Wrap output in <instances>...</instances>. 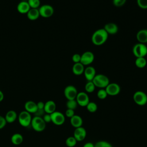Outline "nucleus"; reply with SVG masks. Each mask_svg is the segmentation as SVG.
Masks as SVG:
<instances>
[{
	"label": "nucleus",
	"mask_w": 147,
	"mask_h": 147,
	"mask_svg": "<svg viewBox=\"0 0 147 147\" xmlns=\"http://www.w3.org/2000/svg\"><path fill=\"white\" fill-rule=\"evenodd\" d=\"M108 33L103 29H99L95 30L91 37V41L93 44L100 46L106 42L108 38Z\"/></svg>",
	"instance_id": "1"
},
{
	"label": "nucleus",
	"mask_w": 147,
	"mask_h": 147,
	"mask_svg": "<svg viewBox=\"0 0 147 147\" xmlns=\"http://www.w3.org/2000/svg\"><path fill=\"white\" fill-rule=\"evenodd\" d=\"M136 38L140 43L145 44L147 42V29L140 30L137 34Z\"/></svg>",
	"instance_id": "20"
},
{
	"label": "nucleus",
	"mask_w": 147,
	"mask_h": 147,
	"mask_svg": "<svg viewBox=\"0 0 147 147\" xmlns=\"http://www.w3.org/2000/svg\"><path fill=\"white\" fill-rule=\"evenodd\" d=\"M126 2V0H113V5L116 7L122 6Z\"/></svg>",
	"instance_id": "34"
},
{
	"label": "nucleus",
	"mask_w": 147,
	"mask_h": 147,
	"mask_svg": "<svg viewBox=\"0 0 147 147\" xmlns=\"http://www.w3.org/2000/svg\"><path fill=\"white\" fill-rule=\"evenodd\" d=\"M83 74L85 78L88 82L92 81L96 75L95 68L92 66H87L85 68Z\"/></svg>",
	"instance_id": "14"
},
{
	"label": "nucleus",
	"mask_w": 147,
	"mask_h": 147,
	"mask_svg": "<svg viewBox=\"0 0 147 147\" xmlns=\"http://www.w3.org/2000/svg\"><path fill=\"white\" fill-rule=\"evenodd\" d=\"M56 105L53 100H48L45 103L44 110L47 114H52L56 111Z\"/></svg>",
	"instance_id": "15"
},
{
	"label": "nucleus",
	"mask_w": 147,
	"mask_h": 147,
	"mask_svg": "<svg viewBox=\"0 0 147 147\" xmlns=\"http://www.w3.org/2000/svg\"><path fill=\"white\" fill-rule=\"evenodd\" d=\"M44 105H45V103H44V102H42V101L38 102L37 103V109H44Z\"/></svg>",
	"instance_id": "40"
},
{
	"label": "nucleus",
	"mask_w": 147,
	"mask_h": 147,
	"mask_svg": "<svg viewBox=\"0 0 147 147\" xmlns=\"http://www.w3.org/2000/svg\"><path fill=\"white\" fill-rule=\"evenodd\" d=\"M18 122L23 127H28L31 124L32 119L30 113L28 111L24 110L22 111L18 115Z\"/></svg>",
	"instance_id": "5"
},
{
	"label": "nucleus",
	"mask_w": 147,
	"mask_h": 147,
	"mask_svg": "<svg viewBox=\"0 0 147 147\" xmlns=\"http://www.w3.org/2000/svg\"><path fill=\"white\" fill-rule=\"evenodd\" d=\"M24 141V137L20 133H14L11 137V142L15 145H18L22 144Z\"/></svg>",
	"instance_id": "24"
},
{
	"label": "nucleus",
	"mask_w": 147,
	"mask_h": 147,
	"mask_svg": "<svg viewBox=\"0 0 147 147\" xmlns=\"http://www.w3.org/2000/svg\"><path fill=\"white\" fill-rule=\"evenodd\" d=\"M27 2L32 9H38L40 7V0H28Z\"/></svg>",
	"instance_id": "30"
},
{
	"label": "nucleus",
	"mask_w": 147,
	"mask_h": 147,
	"mask_svg": "<svg viewBox=\"0 0 147 147\" xmlns=\"http://www.w3.org/2000/svg\"><path fill=\"white\" fill-rule=\"evenodd\" d=\"M77 142L74 136H70L66 139L65 144L68 147H74L76 145Z\"/></svg>",
	"instance_id": "26"
},
{
	"label": "nucleus",
	"mask_w": 147,
	"mask_h": 147,
	"mask_svg": "<svg viewBox=\"0 0 147 147\" xmlns=\"http://www.w3.org/2000/svg\"><path fill=\"white\" fill-rule=\"evenodd\" d=\"M78 90L76 88L72 85H68L64 88V94L67 100L75 99L78 95Z\"/></svg>",
	"instance_id": "8"
},
{
	"label": "nucleus",
	"mask_w": 147,
	"mask_h": 147,
	"mask_svg": "<svg viewBox=\"0 0 147 147\" xmlns=\"http://www.w3.org/2000/svg\"><path fill=\"white\" fill-rule=\"evenodd\" d=\"M87 136L86 130L82 126L75 128L74 131V137L77 141H82Z\"/></svg>",
	"instance_id": "13"
},
{
	"label": "nucleus",
	"mask_w": 147,
	"mask_h": 147,
	"mask_svg": "<svg viewBox=\"0 0 147 147\" xmlns=\"http://www.w3.org/2000/svg\"><path fill=\"white\" fill-rule=\"evenodd\" d=\"M51 122L57 126L62 125L65 120V115L60 111H55L53 113L51 114Z\"/></svg>",
	"instance_id": "7"
},
{
	"label": "nucleus",
	"mask_w": 147,
	"mask_h": 147,
	"mask_svg": "<svg viewBox=\"0 0 147 147\" xmlns=\"http://www.w3.org/2000/svg\"><path fill=\"white\" fill-rule=\"evenodd\" d=\"M97 97L100 99H105L107 96V94L105 88H100L96 94Z\"/></svg>",
	"instance_id": "31"
},
{
	"label": "nucleus",
	"mask_w": 147,
	"mask_h": 147,
	"mask_svg": "<svg viewBox=\"0 0 147 147\" xmlns=\"http://www.w3.org/2000/svg\"><path fill=\"white\" fill-rule=\"evenodd\" d=\"M75 99L78 103V105L81 107H86L90 102V98L88 94L83 91L78 93Z\"/></svg>",
	"instance_id": "11"
},
{
	"label": "nucleus",
	"mask_w": 147,
	"mask_h": 147,
	"mask_svg": "<svg viewBox=\"0 0 147 147\" xmlns=\"http://www.w3.org/2000/svg\"><path fill=\"white\" fill-rule=\"evenodd\" d=\"M133 98L134 102L138 106H144L147 103V95L142 91H136Z\"/></svg>",
	"instance_id": "6"
},
{
	"label": "nucleus",
	"mask_w": 147,
	"mask_h": 147,
	"mask_svg": "<svg viewBox=\"0 0 147 147\" xmlns=\"http://www.w3.org/2000/svg\"><path fill=\"white\" fill-rule=\"evenodd\" d=\"M103 29L106 30V32L110 34H115L118 31V27L117 24L113 22H109L106 24Z\"/></svg>",
	"instance_id": "16"
},
{
	"label": "nucleus",
	"mask_w": 147,
	"mask_h": 147,
	"mask_svg": "<svg viewBox=\"0 0 147 147\" xmlns=\"http://www.w3.org/2000/svg\"><path fill=\"white\" fill-rule=\"evenodd\" d=\"M83 147H94V144L91 142H88L84 144Z\"/></svg>",
	"instance_id": "41"
},
{
	"label": "nucleus",
	"mask_w": 147,
	"mask_h": 147,
	"mask_svg": "<svg viewBox=\"0 0 147 147\" xmlns=\"http://www.w3.org/2000/svg\"><path fill=\"white\" fill-rule=\"evenodd\" d=\"M17 114L14 110H9L6 113L5 118L7 123H13L17 119Z\"/></svg>",
	"instance_id": "23"
},
{
	"label": "nucleus",
	"mask_w": 147,
	"mask_h": 147,
	"mask_svg": "<svg viewBox=\"0 0 147 147\" xmlns=\"http://www.w3.org/2000/svg\"><path fill=\"white\" fill-rule=\"evenodd\" d=\"M3 98H4V94L2 92V91L0 90V102L3 100Z\"/></svg>",
	"instance_id": "42"
},
{
	"label": "nucleus",
	"mask_w": 147,
	"mask_h": 147,
	"mask_svg": "<svg viewBox=\"0 0 147 147\" xmlns=\"http://www.w3.org/2000/svg\"><path fill=\"white\" fill-rule=\"evenodd\" d=\"M30 125L33 130L38 132L42 131L46 127V123L44 121L42 117H41L34 116L32 118Z\"/></svg>",
	"instance_id": "3"
},
{
	"label": "nucleus",
	"mask_w": 147,
	"mask_h": 147,
	"mask_svg": "<svg viewBox=\"0 0 147 147\" xmlns=\"http://www.w3.org/2000/svg\"><path fill=\"white\" fill-rule=\"evenodd\" d=\"M42 118L46 123L51 122V114H47V113L43 115Z\"/></svg>",
	"instance_id": "39"
},
{
	"label": "nucleus",
	"mask_w": 147,
	"mask_h": 147,
	"mask_svg": "<svg viewBox=\"0 0 147 147\" xmlns=\"http://www.w3.org/2000/svg\"><path fill=\"white\" fill-rule=\"evenodd\" d=\"M65 116L67 117L68 118H71V117H72L75 115V111H74V110L67 109V110L65 111Z\"/></svg>",
	"instance_id": "36"
},
{
	"label": "nucleus",
	"mask_w": 147,
	"mask_h": 147,
	"mask_svg": "<svg viewBox=\"0 0 147 147\" xmlns=\"http://www.w3.org/2000/svg\"><path fill=\"white\" fill-rule=\"evenodd\" d=\"M83 122V121L82 118L76 114H75L72 117L70 118V123L75 128L82 126Z\"/></svg>",
	"instance_id": "19"
},
{
	"label": "nucleus",
	"mask_w": 147,
	"mask_h": 147,
	"mask_svg": "<svg viewBox=\"0 0 147 147\" xmlns=\"http://www.w3.org/2000/svg\"><path fill=\"white\" fill-rule=\"evenodd\" d=\"M133 53L136 57H144L147 55V47L145 44L137 43L133 48Z\"/></svg>",
	"instance_id": "4"
},
{
	"label": "nucleus",
	"mask_w": 147,
	"mask_h": 147,
	"mask_svg": "<svg viewBox=\"0 0 147 147\" xmlns=\"http://www.w3.org/2000/svg\"><path fill=\"white\" fill-rule=\"evenodd\" d=\"M7 122L6 121V119L5 117L0 115V129H3L6 125Z\"/></svg>",
	"instance_id": "37"
},
{
	"label": "nucleus",
	"mask_w": 147,
	"mask_h": 147,
	"mask_svg": "<svg viewBox=\"0 0 147 147\" xmlns=\"http://www.w3.org/2000/svg\"><path fill=\"white\" fill-rule=\"evenodd\" d=\"M95 87H96L94 85V84L93 83V82L92 81H89V82H87V83L86 84L84 88L87 92L92 93L94 91Z\"/></svg>",
	"instance_id": "27"
},
{
	"label": "nucleus",
	"mask_w": 147,
	"mask_h": 147,
	"mask_svg": "<svg viewBox=\"0 0 147 147\" xmlns=\"http://www.w3.org/2000/svg\"><path fill=\"white\" fill-rule=\"evenodd\" d=\"M24 108L25 110L28 113L34 114L37 110V103L32 100H28L25 103Z\"/></svg>",
	"instance_id": "18"
},
{
	"label": "nucleus",
	"mask_w": 147,
	"mask_h": 147,
	"mask_svg": "<svg viewBox=\"0 0 147 147\" xmlns=\"http://www.w3.org/2000/svg\"><path fill=\"white\" fill-rule=\"evenodd\" d=\"M40 16L43 18H49L54 13L53 7L49 5H43L38 8Z\"/></svg>",
	"instance_id": "9"
},
{
	"label": "nucleus",
	"mask_w": 147,
	"mask_h": 147,
	"mask_svg": "<svg viewBox=\"0 0 147 147\" xmlns=\"http://www.w3.org/2000/svg\"><path fill=\"white\" fill-rule=\"evenodd\" d=\"M30 7L27 1H22L17 5V10L21 14H27Z\"/></svg>",
	"instance_id": "17"
},
{
	"label": "nucleus",
	"mask_w": 147,
	"mask_h": 147,
	"mask_svg": "<svg viewBox=\"0 0 147 147\" xmlns=\"http://www.w3.org/2000/svg\"><path fill=\"white\" fill-rule=\"evenodd\" d=\"M86 109L90 113H95L98 109V106L96 103L90 101L86 106Z\"/></svg>",
	"instance_id": "28"
},
{
	"label": "nucleus",
	"mask_w": 147,
	"mask_h": 147,
	"mask_svg": "<svg viewBox=\"0 0 147 147\" xmlns=\"http://www.w3.org/2000/svg\"><path fill=\"white\" fill-rule=\"evenodd\" d=\"M80 59H81V55L79 53H75L72 57V60L74 63H80Z\"/></svg>",
	"instance_id": "35"
},
{
	"label": "nucleus",
	"mask_w": 147,
	"mask_h": 147,
	"mask_svg": "<svg viewBox=\"0 0 147 147\" xmlns=\"http://www.w3.org/2000/svg\"><path fill=\"white\" fill-rule=\"evenodd\" d=\"M139 7L142 9H147V0H137Z\"/></svg>",
	"instance_id": "33"
},
{
	"label": "nucleus",
	"mask_w": 147,
	"mask_h": 147,
	"mask_svg": "<svg viewBox=\"0 0 147 147\" xmlns=\"http://www.w3.org/2000/svg\"><path fill=\"white\" fill-rule=\"evenodd\" d=\"M26 15L28 18L31 21H34L38 19V17L40 16L38 9L30 8L29 11L27 13Z\"/></svg>",
	"instance_id": "22"
},
{
	"label": "nucleus",
	"mask_w": 147,
	"mask_h": 147,
	"mask_svg": "<svg viewBox=\"0 0 147 147\" xmlns=\"http://www.w3.org/2000/svg\"><path fill=\"white\" fill-rule=\"evenodd\" d=\"M108 95L115 96L119 94L121 91L119 85L116 83H110L105 88Z\"/></svg>",
	"instance_id": "10"
},
{
	"label": "nucleus",
	"mask_w": 147,
	"mask_h": 147,
	"mask_svg": "<svg viewBox=\"0 0 147 147\" xmlns=\"http://www.w3.org/2000/svg\"><path fill=\"white\" fill-rule=\"evenodd\" d=\"M34 114V116L42 117L43 115L45 114V111L44 109H37V110Z\"/></svg>",
	"instance_id": "38"
},
{
	"label": "nucleus",
	"mask_w": 147,
	"mask_h": 147,
	"mask_svg": "<svg viewBox=\"0 0 147 147\" xmlns=\"http://www.w3.org/2000/svg\"><path fill=\"white\" fill-rule=\"evenodd\" d=\"M92 82L96 87H99L100 88H105L110 83L109 78L103 74L96 75Z\"/></svg>",
	"instance_id": "2"
},
{
	"label": "nucleus",
	"mask_w": 147,
	"mask_h": 147,
	"mask_svg": "<svg viewBox=\"0 0 147 147\" xmlns=\"http://www.w3.org/2000/svg\"><path fill=\"white\" fill-rule=\"evenodd\" d=\"M131 147H134V146H131Z\"/></svg>",
	"instance_id": "44"
},
{
	"label": "nucleus",
	"mask_w": 147,
	"mask_h": 147,
	"mask_svg": "<svg viewBox=\"0 0 147 147\" xmlns=\"http://www.w3.org/2000/svg\"><path fill=\"white\" fill-rule=\"evenodd\" d=\"M72 72L75 75H80L83 74L84 71V65H83L80 62L74 63L72 66Z\"/></svg>",
	"instance_id": "21"
},
{
	"label": "nucleus",
	"mask_w": 147,
	"mask_h": 147,
	"mask_svg": "<svg viewBox=\"0 0 147 147\" xmlns=\"http://www.w3.org/2000/svg\"><path fill=\"white\" fill-rule=\"evenodd\" d=\"M94 59L95 56L92 52L86 51L81 55L80 63L84 65H89L94 61Z\"/></svg>",
	"instance_id": "12"
},
{
	"label": "nucleus",
	"mask_w": 147,
	"mask_h": 147,
	"mask_svg": "<svg viewBox=\"0 0 147 147\" xmlns=\"http://www.w3.org/2000/svg\"><path fill=\"white\" fill-rule=\"evenodd\" d=\"M94 147H113V146L107 141H99L94 144Z\"/></svg>",
	"instance_id": "32"
},
{
	"label": "nucleus",
	"mask_w": 147,
	"mask_h": 147,
	"mask_svg": "<svg viewBox=\"0 0 147 147\" xmlns=\"http://www.w3.org/2000/svg\"><path fill=\"white\" fill-rule=\"evenodd\" d=\"M147 61L145 57H137L135 60V64L138 68H143L146 65Z\"/></svg>",
	"instance_id": "25"
},
{
	"label": "nucleus",
	"mask_w": 147,
	"mask_h": 147,
	"mask_svg": "<svg viewBox=\"0 0 147 147\" xmlns=\"http://www.w3.org/2000/svg\"><path fill=\"white\" fill-rule=\"evenodd\" d=\"M22 1H27L28 0H22Z\"/></svg>",
	"instance_id": "43"
},
{
	"label": "nucleus",
	"mask_w": 147,
	"mask_h": 147,
	"mask_svg": "<svg viewBox=\"0 0 147 147\" xmlns=\"http://www.w3.org/2000/svg\"><path fill=\"white\" fill-rule=\"evenodd\" d=\"M78 105L76 99L67 100V102H66V107L68 109H72L74 110L77 108Z\"/></svg>",
	"instance_id": "29"
}]
</instances>
